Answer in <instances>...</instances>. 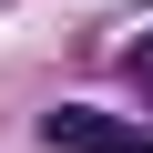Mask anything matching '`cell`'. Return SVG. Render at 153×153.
Wrapping results in <instances>:
<instances>
[{
  "label": "cell",
  "mask_w": 153,
  "mask_h": 153,
  "mask_svg": "<svg viewBox=\"0 0 153 153\" xmlns=\"http://www.w3.org/2000/svg\"><path fill=\"white\" fill-rule=\"evenodd\" d=\"M41 143H51V153H153V133H143V123L82 112V102H71V112H41Z\"/></svg>",
  "instance_id": "cell-1"
},
{
  "label": "cell",
  "mask_w": 153,
  "mask_h": 153,
  "mask_svg": "<svg viewBox=\"0 0 153 153\" xmlns=\"http://www.w3.org/2000/svg\"><path fill=\"white\" fill-rule=\"evenodd\" d=\"M123 71H133V82H143V92H153V31H143V41L123 51Z\"/></svg>",
  "instance_id": "cell-2"
}]
</instances>
